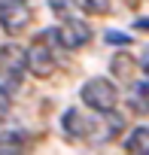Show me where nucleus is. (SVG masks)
<instances>
[{
    "mask_svg": "<svg viewBox=\"0 0 149 155\" xmlns=\"http://www.w3.org/2000/svg\"><path fill=\"white\" fill-rule=\"evenodd\" d=\"M143 70H146V76H149V52L143 55Z\"/></svg>",
    "mask_w": 149,
    "mask_h": 155,
    "instance_id": "obj_14",
    "label": "nucleus"
},
{
    "mask_svg": "<svg viewBox=\"0 0 149 155\" xmlns=\"http://www.w3.org/2000/svg\"><path fill=\"white\" fill-rule=\"evenodd\" d=\"M79 97H82V104H85L88 110H94V113H110V110H116V104H119V88L107 79V76H94V79H88V82L82 85Z\"/></svg>",
    "mask_w": 149,
    "mask_h": 155,
    "instance_id": "obj_3",
    "label": "nucleus"
},
{
    "mask_svg": "<svg viewBox=\"0 0 149 155\" xmlns=\"http://www.w3.org/2000/svg\"><path fill=\"white\" fill-rule=\"evenodd\" d=\"M107 40H110V43H122V46H128V43H131V37H128V34H107Z\"/></svg>",
    "mask_w": 149,
    "mask_h": 155,
    "instance_id": "obj_12",
    "label": "nucleus"
},
{
    "mask_svg": "<svg viewBox=\"0 0 149 155\" xmlns=\"http://www.w3.org/2000/svg\"><path fill=\"white\" fill-rule=\"evenodd\" d=\"M125 149L131 155H149V128H137L128 140H125Z\"/></svg>",
    "mask_w": 149,
    "mask_h": 155,
    "instance_id": "obj_7",
    "label": "nucleus"
},
{
    "mask_svg": "<svg viewBox=\"0 0 149 155\" xmlns=\"http://www.w3.org/2000/svg\"><path fill=\"white\" fill-rule=\"evenodd\" d=\"M110 0H82V9L88 12V15H107L110 12Z\"/></svg>",
    "mask_w": 149,
    "mask_h": 155,
    "instance_id": "obj_8",
    "label": "nucleus"
},
{
    "mask_svg": "<svg viewBox=\"0 0 149 155\" xmlns=\"http://www.w3.org/2000/svg\"><path fill=\"white\" fill-rule=\"evenodd\" d=\"M113 70H116L119 76H128V70H131V58H128V55H116V58H113Z\"/></svg>",
    "mask_w": 149,
    "mask_h": 155,
    "instance_id": "obj_10",
    "label": "nucleus"
},
{
    "mask_svg": "<svg viewBox=\"0 0 149 155\" xmlns=\"http://www.w3.org/2000/svg\"><path fill=\"white\" fill-rule=\"evenodd\" d=\"M31 21V6L28 0H0V28L9 37H18Z\"/></svg>",
    "mask_w": 149,
    "mask_h": 155,
    "instance_id": "obj_4",
    "label": "nucleus"
},
{
    "mask_svg": "<svg viewBox=\"0 0 149 155\" xmlns=\"http://www.w3.org/2000/svg\"><path fill=\"white\" fill-rule=\"evenodd\" d=\"M98 119H85L79 110H67L61 119V128L67 137H76V140H98Z\"/></svg>",
    "mask_w": 149,
    "mask_h": 155,
    "instance_id": "obj_6",
    "label": "nucleus"
},
{
    "mask_svg": "<svg viewBox=\"0 0 149 155\" xmlns=\"http://www.w3.org/2000/svg\"><path fill=\"white\" fill-rule=\"evenodd\" d=\"M91 40V28L79 18H67L58 31H55V43L61 49H82L85 43Z\"/></svg>",
    "mask_w": 149,
    "mask_h": 155,
    "instance_id": "obj_5",
    "label": "nucleus"
},
{
    "mask_svg": "<svg viewBox=\"0 0 149 155\" xmlns=\"http://www.w3.org/2000/svg\"><path fill=\"white\" fill-rule=\"evenodd\" d=\"M137 31H149V18H140L137 21Z\"/></svg>",
    "mask_w": 149,
    "mask_h": 155,
    "instance_id": "obj_13",
    "label": "nucleus"
},
{
    "mask_svg": "<svg viewBox=\"0 0 149 155\" xmlns=\"http://www.w3.org/2000/svg\"><path fill=\"white\" fill-rule=\"evenodd\" d=\"M25 58H28V70L34 76H40V79H46V76L55 70V31L37 34L34 43L28 46Z\"/></svg>",
    "mask_w": 149,
    "mask_h": 155,
    "instance_id": "obj_2",
    "label": "nucleus"
},
{
    "mask_svg": "<svg viewBox=\"0 0 149 155\" xmlns=\"http://www.w3.org/2000/svg\"><path fill=\"white\" fill-rule=\"evenodd\" d=\"M134 94H137V107L149 113V82H140V85L134 88Z\"/></svg>",
    "mask_w": 149,
    "mask_h": 155,
    "instance_id": "obj_9",
    "label": "nucleus"
},
{
    "mask_svg": "<svg viewBox=\"0 0 149 155\" xmlns=\"http://www.w3.org/2000/svg\"><path fill=\"white\" fill-rule=\"evenodd\" d=\"M25 70H28V58L22 46L15 43L0 46V110H9L12 94L22 88Z\"/></svg>",
    "mask_w": 149,
    "mask_h": 155,
    "instance_id": "obj_1",
    "label": "nucleus"
},
{
    "mask_svg": "<svg viewBox=\"0 0 149 155\" xmlns=\"http://www.w3.org/2000/svg\"><path fill=\"white\" fill-rule=\"evenodd\" d=\"M49 6H52V12H55V15H61V18H64V15L73 9V0H49Z\"/></svg>",
    "mask_w": 149,
    "mask_h": 155,
    "instance_id": "obj_11",
    "label": "nucleus"
}]
</instances>
